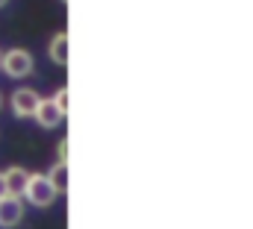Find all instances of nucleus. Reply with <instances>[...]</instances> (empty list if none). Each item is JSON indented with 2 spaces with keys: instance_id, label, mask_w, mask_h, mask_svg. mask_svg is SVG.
Segmentation results:
<instances>
[{
  "instance_id": "12",
  "label": "nucleus",
  "mask_w": 253,
  "mask_h": 229,
  "mask_svg": "<svg viewBox=\"0 0 253 229\" xmlns=\"http://www.w3.org/2000/svg\"><path fill=\"white\" fill-rule=\"evenodd\" d=\"M6 3H9V0H0V9H3V6H6Z\"/></svg>"
},
{
  "instance_id": "6",
  "label": "nucleus",
  "mask_w": 253,
  "mask_h": 229,
  "mask_svg": "<svg viewBox=\"0 0 253 229\" xmlns=\"http://www.w3.org/2000/svg\"><path fill=\"white\" fill-rule=\"evenodd\" d=\"M27 176L30 171L21 168V165H12L9 171H3V182H6V194H24V185H27Z\"/></svg>"
},
{
  "instance_id": "5",
  "label": "nucleus",
  "mask_w": 253,
  "mask_h": 229,
  "mask_svg": "<svg viewBox=\"0 0 253 229\" xmlns=\"http://www.w3.org/2000/svg\"><path fill=\"white\" fill-rule=\"evenodd\" d=\"M33 117H36V123H39V126H44V129H53V126L62 120V112L53 106V100H42V97H39Z\"/></svg>"
},
{
  "instance_id": "2",
  "label": "nucleus",
  "mask_w": 253,
  "mask_h": 229,
  "mask_svg": "<svg viewBox=\"0 0 253 229\" xmlns=\"http://www.w3.org/2000/svg\"><path fill=\"white\" fill-rule=\"evenodd\" d=\"M0 68H3L6 76H12V79H24V76L33 74V53L24 50V47H12V50L0 53Z\"/></svg>"
},
{
  "instance_id": "8",
  "label": "nucleus",
  "mask_w": 253,
  "mask_h": 229,
  "mask_svg": "<svg viewBox=\"0 0 253 229\" xmlns=\"http://www.w3.org/2000/svg\"><path fill=\"white\" fill-rule=\"evenodd\" d=\"M47 179L53 182L56 194H65L68 191V162H53V168L47 173Z\"/></svg>"
},
{
  "instance_id": "9",
  "label": "nucleus",
  "mask_w": 253,
  "mask_h": 229,
  "mask_svg": "<svg viewBox=\"0 0 253 229\" xmlns=\"http://www.w3.org/2000/svg\"><path fill=\"white\" fill-rule=\"evenodd\" d=\"M50 100H53V106H56V109L62 112V117H65V114H68V88H59Z\"/></svg>"
},
{
  "instance_id": "13",
  "label": "nucleus",
  "mask_w": 253,
  "mask_h": 229,
  "mask_svg": "<svg viewBox=\"0 0 253 229\" xmlns=\"http://www.w3.org/2000/svg\"><path fill=\"white\" fill-rule=\"evenodd\" d=\"M0 109H3V97H0Z\"/></svg>"
},
{
  "instance_id": "1",
  "label": "nucleus",
  "mask_w": 253,
  "mask_h": 229,
  "mask_svg": "<svg viewBox=\"0 0 253 229\" xmlns=\"http://www.w3.org/2000/svg\"><path fill=\"white\" fill-rule=\"evenodd\" d=\"M21 197L30 200V203L39 206V209H47V206L56 203V188H53V182L47 179V173H30Z\"/></svg>"
},
{
  "instance_id": "3",
  "label": "nucleus",
  "mask_w": 253,
  "mask_h": 229,
  "mask_svg": "<svg viewBox=\"0 0 253 229\" xmlns=\"http://www.w3.org/2000/svg\"><path fill=\"white\" fill-rule=\"evenodd\" d=\"M24 218V203L18 194H0V227L12 229Z\"/></svg>"
},
{
  "instance_id": "7",
  "label": "nucleus",
  "mask_w": 253,
  "mask_h": 229,
  "mask_svg": "<svg viewBox=\"0 0 253 229\" xmlns=\"http://www.w3.org/2000/svg\"><path fill=\"white\" fill-rule=\"evenodd\" d=\"M47 53H50V59H53L59 68H65V65H68V33H56V36L50 38Z\"/></svg>"
},
{
  "instance_id": "11",
  "label": "nucleus",
  "mask_w": 253,
  "mask_h": 229,
  "mask_svg": "<svg viewBox=\"0 0 253 229\" xmlns=\"http://www.w3.org/2000/svg\"><path fill=\"white\" fill-rule=\"evenodd\" d=\"M0 194H6V182H3V173H0Z\"/></svg>"
},
{
  "instance_id": "4",
  "label": "nucleus",
  "mask_w": 253,
  "mask_h": 229,
  "mask_svg": "<svg viewBox=\"0 0 253 229\" xmlns=\"http://www.w3.org/2000/svg\"><path fill=\"white\" fill-rule=\"evenodd\" d=\"M36 103H39V94L33 88H18L12 94V112L18 114V117H33Z\"/></svg>"
},
{
  "instance_id": "10",
  "label": "nucleus",
  "mask_w": 253,
  "mask_h": 229,
  "mask_svg": "<svg viewBox=\"0 0 253 229\" xmlns=\"http://www.w3.org/2000/svg\"><path fill=\"white\" fill-rule=\"evenodd\" d=\"M59 162H68V138L59 141Z\"/></svg>"
}]
</instances>
